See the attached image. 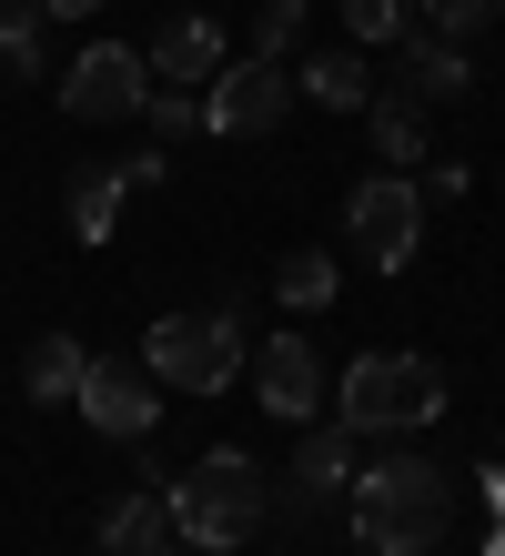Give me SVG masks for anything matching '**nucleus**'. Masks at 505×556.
<instances>
[{
	"label": "nucleus",
	"instance_id": "1",
	"mask_svg": "<svg viewBox=\"0 0 505 556\" xmlns=\"http://www.w3.org/2000/svg\"><path fill=\"white\" fill-rule=\"evenodd\" d=\"M455 527V476L434 455H384L354 476V536L364 556H434Z\"/></svg>",
	"mask_w": 505,
	"mask_h": 556
},
{
	"label": "nucleus",
	"instance_id": "2",
	"mask_svg": "<svg viewBox=\"0 0 505 556\" xmlns=\"http://www.w3.org/2000/svg\"><path fill=\"white\" fill-rule=\"evenodd\" d=\"M173 496V536H192L202 556H223V546H243L263 527V506H274V485H263V466L243 445H213L182 485H162Z\"/></svg>",
	"mask_w": 505,
	"mask_h": 556
},
{
	"label": "nucleus",
	"instance_id": "3",
	"mask_svg": "<svg viewBox=\"0 0 505 556\" xmlns=\"http://www.w3.org/2000/svg\"><path fill=\"white\" fill-rule=\"evenodd\" d=\"M333 415L354 435H415V425L445 415V365H425V354H354L344 384H333Z\"/></svg>",
	"mask_w": 505,
	"mask_h": 556
},
{
	"label": "nucleus",
	"instance_id": "4",
	"mask_svg": "<svg viewBox=\"0 0 505 556\" xmlns=\"http://www.w3.org/2000/svg\"><path fill=\"white\" fill-rule=\"evenodd\" d=\"M142 375L173 395H223L243 375V314H162L142 334Z\"/></svg>",
	"mask_w": 505,
	"mask_h": 556
},
{
	"label": "nucleus",
	"instance_id": "5",
	"mask_svg": "<svg viewBox=\"0 0 505 556\" xmlns=\"http://www.w3.org/2000/svg\"><path fill=\"white\" fill-rule=\"evenodd\" d=\"M344 233L364 243V264H375V274H404V264H415V243H425V182H415V173H375V182H354Z\"/></svg>",
	"mask_w": 505,
	"mask_h": 556
},
{
	"label": "nucleus",
	"instance_id": "6",
	"mask_svg": "<svg viewBox=\"0 0 505 556\" xmlns=\"http://www.w3.org/2000/svg\"><path fill=\"white\" fill-rule=\"evenodd\" d=\"M283 112H293V72L283 61H223V72L202 81V132L213 142H253V132H274Z\"/></svg>",
	"mask_w": 505,
	"mask_h": 556
},
{
	"label": "nucleus",
	"instance_id": "7",
	"mask_svg": "<svg viewBox=\"0 0 505 556\" xmlns=\"http://www.w3.org/2000/svg\"><path fill=\"white\" fill-rule=\"evenodd\" d=\"M142 102H152V61L131 41H91L72 72H61V112L72 122H131Z\"/></svg>",
	"mask_w": 505,
	"mask_h": 556
},
{
	"label": "nucleus",
	"instance_id": "8",
	"mask_svg": "<svg viewBox=\"0 0 505 556\" xmlns=\"http://www.w3.org/2000/svg\"><path fill=\"white\" fill-rule=\"evenodd\" d=\"M81 425H91V435H112V445H142L152 435V425H162V384L142 375V365H101V354H91V375H81Z\"/></svg>",
	"mask_w": 505,
	"mask_h": 556
},
{
	"label": "nucleus",
	"instance_id": "9",
	"mask_svg": "<svg viewBox=\"0 0 505 556\" xmlns=\"http://www.w3.org/2000/svg\"><path fill=\"white\" fill-rule=\"evenodd\" d=\"M253 395H263V415L314 425V415H324V354L303 344V334H263V354H253Z\"/></svg>",
	"mask_w": 505,
	"mask_h": 556
},
{
	"label": "nucleus",
	"instance_id": "10",
	"mask_svg": "<svg viewBox=\"0 0 505 556\" xmlns=\"http://www.w3.org/2000/svg\"><path fill=\"white\" fill-rule=\"evenodd\" d=\"M162 536H173V496H162V476H142L131 496H112V506H101V527H91L101 556H152Z\"/></svg>",
	"mask_w": 505,
	"mask_h": 556
},
{
	"label": "nucleus",
	"instance_id": "11",
	"mask_svg": "<svg viewBox=\"0 0 505 556\" xmlns=\"http://www.w3.org/2000/svg\"><path fill=\"white\" fill-rule=\"evenodd\" d=\"M142 61H152V81H162V91H202V81L223 72V30H213V21H173Z\"/></svg>",
	"mask_w": 505,
	"mask_h": 556
},
{
	"label": "nucleus",
	"instance_id": "12",
	"mask_svg": "<svg viewBox=\"0 0 505 556\" xmlns=\"http://www.w3.org/2000/svg\"><path fill=\"white\" fill-rule=\"evenodd\" d=\"M333 485H354V425L344 415H333V425H303V445H293V506L333 496Z\"/></svg>",
	"mask_w": 505,
	"mask_h": 556
},
{
	"label": "nucleus",
	"instance_id": "13",
	"mask_svg": "<svg viewBox=\"0 0 505 556\" xmlns=\"http://www.w3.org/2000/svg\"><path fill=\"white\" fill-rule=\"evenodd\" d=\"M293 102H324V112H364L375 102V72H364V51H314L293 72Z\"/></svg>",
	"mask_w": 505,
	"mask_h": 556
},
{
	"label": "nucleus",
	"instance_id": "14",
	"mask_svg": "<svg viewBox=\"0 0 505 556\" xmlns=\"http://www.w3.org/2000/svg\"><path fill=\"white\" fill-rule=\"evenodd\" d=\"M394 91H415V102H455V91H465V41L415 30V41H404V81H394Z\"/></svg>",
	"mask_w": 505,
	"mask_h": 556
},
{
	"label": "nucleus",
	"instance_id": "15",
	"mask_svg": "<svg viewBox=\"0 0 505 556\" xmlns=\"http://www.w3.org/2000/svg\"><path fill=\"white\" fill-rule=\"evenodd\" d=\"M81 375H91V344H81V334H41V344H30V365H21L30 405H72Z\"/></svg>",
	"mask_w": 505,
	"mask_h": 556
},
{
	"label": "nucleus",
	"instance_id": "16",
	"mask_svg": "<svg viewBox=\"0 0 505 556\" xmlns=\"http://www.w3.org/2000/svg\"><path fill=\"white\" fill-rule=\"evenodd\" d=\"M364 122H375V152L394 162V173H415V162H425V102H415V91H375Z\"/></svg>",
	"mask_w": 505,
	"mask_h": 556
},
{
	"label": "nucleus",
	"instance_id": "17",
	"mask_svg": "<svg viewBox=\"0 0 505 556\" xmlns=\"http://www.w3.org/2000/svg\"><path fill=\"white\" fill-rule=\"evenodd\" d=\"M122 192H131V173H122V162H91V173L72 182V233H81V243H112Z\"/></svg>",
	"mask_w": 505,
	"mask_h": 556
},
{
	"label": "nucleus",
	"instance_id": "18",
	"mask_svg": "<svg viewBox=\"0 0 505 556\" xmlns=\"http://www.w3.org/2000/svg\"><path fill=\"white\" fill-rule=\"evenodd\" d=\"M274 293H283L293 314H324L333 293H344V264H333L324 243H303V253H283V274H274Z\"/></svg>",
	"mask_w": 505,
	"mask_h": 556
},
{
	"label": "nucleus",
	"instance_id": "19",
	"mask_svg": "<svg viewBox=\"0 0 505 556\" xmlns=\"http://www.w3.org/2000/svg\"><path fill=\"white\" fill-rule=\"evenodd\" d=\"M41 0H0V72H21V81H41Z\"/></svg>",
	"mask_w": 505,
	"mask_h": 556
},
{
	"label": "nucleus",
	"instance_id": "20",
	"mask_svg": "<svg viewBox=\"0 0 505 556\" xmlns=\"http://www.w3.org/2000/svg\"><path fill=\"white\" fill-rule=\"evenodd\" d=\"M415 11H425V30H445V41H476V30H495L505 0H415Z\"/></svg>",
	"mask_w": 505,
	"mask_h": 556
},
{
	"label": "nucleus",
	"instance_id": "21",
	"mask_svg": "<svg viewBox=\"0 0 505 556\" xmlns=\"http://www.w3.org/2000/svg\"><path fill=\"white\" fill-rule=\"evenodd\" d=\"M303 41V0H263V21H253V51L243 61H283Z\"/></svg>",
	"mask_w": 505,
	"mask_h": 556
},
{
	"label": "nucleus",
	"instance_id": "22",
	"mask_svg": "<svg viewBox=\"0 0 505 556\" xmlns=\"http://www.w3.org/2000/svg\"><path fill=\"white\" fill-rule=\"evenodd\" d=\"M404 21H415V0H344L354 41H404Z\"/></svg>",
	"mask_w": 505,
	"mask_h": 556
},
{
	"label": "nucleus",
	"instance_id": "23",
	"mask_svg": "<svg viewBox=\"0 0 505 556\" xmlns=\"http://www.w3.org/2000/svg\"><path fill=\"white\" fill-rule=\"evenodd\" d=\"M142 112H152V132H162V142L202 132V91H162V81H152V102H142Z\"/></svg>",
	"mask_w": 505,
	"mask_h": 556
},
{
	"label": "nucleus",
	"instance_id": "24",
	"mask_svg": "<svg viewBox=\"0 0 505 556\" xmlns=\"http://www.w3.org/2000/svg\"><path fill=\"white\" fill-rule=\"evenodd\" d=\"M41 11H51V21H91L101 0H41Z\"/></svg>",
	"mask_w": 505,
	"mask_h": 556
},
{
	"label": "nucleus",
	"instance_id": "25",
	"mask_svg": "<svg viewBox=\"0 0 505 556\" xmlns=\"http://www.w3.org/2000/svg\"><path fill=\"white\" fill-rule=\"evenodd\" d=\"M152 556H202V546H192V536H162V546H152Z\"/></svg>",
	"mask_w": 505,
	"mask_h": 556
},
{
	"label": "nucleus",
	"instance_id": "26",
	"mask_svg": "<svg viewBox=\"0 0 505 556\" xmlns=\"http://www.w3.org/2000/svg\"><path fill=\"white\" fill-rule=\"evenodd\" d=\"M485 496H495V516H505V466H495V476H485Z\"/></svg>",
	"mask_w": 505,
	"mask_h": 556
},
{
	"label": "nucleus",
	"instance_id": "27",
	"mask_svg": "<svg viewBox=\"0 0 505 556\" xmlns=\"http://www.w3.org/2000/svg\"><path fill=\"white\" fill-rule=\"evenodd\" d=\"M485 556H505V527H495V536H485Z\"/></svg>",
	"mask_w": 505,
	"mask_h": 556
}]
</instances>
